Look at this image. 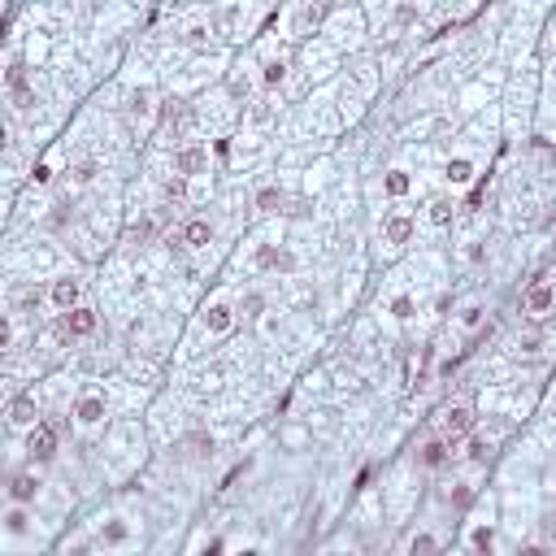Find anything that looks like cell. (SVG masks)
Returning <instances> with one entry per match:
<instances>
[{"label":"cell","instance_id":"2e32d148","mask_svg":"<svg viewBox=\"0 0 556 556\" xmlns=\"http://www.w3.org/2000/svg\"><path fill=\"white\" fill-rule=\"evenodd\" d=\"M435 552H439V544H435L431 535H417L413 544H408V556H435Z\"/></svg>","mask_w":556,"mask_h":556},{"label":"cell","instance_id":"d6986e66","mask_svg":"<svg viewBox=\"0 0 556 556\" xmlns=\"http://www.w3.org/2000/svg\"><path fill=\"white\" fill-rule=\"evenodd\" d=\"M257 205H261V209H266V214H274V209H278V205H283V196H278V191L270 187V191H261V196H257Z\"/></svg>","mask_w":556,"mask_h":556},{"label":"cell","instance_id":"ffe728a7","mask_svg":"<svg viewBox=\"0 0 556 556\" xmlns=\"http://www.w3.org/2000/svg\"><path fill=\"white\" fill-rule=\"evenodd\" d=\"M318 22H322V9H300V35L309 26H318Z\"/></svg>","mask_w":556,"mask_h":556},{"label":"cell","instance_id":"cb8c5ba5","mask_svg":"<svg viewBox=\"0 0 556 556\" xmlns=\"http://www.w3.org/2000/svg\"><path fill=\"white\" fill-rule=\"evenodd\" d=\"M478 552H492V530H478Z\"/></svg>","mask_w":556,"mask_h":556},{"label":"cell","instance_id":"8fae6325","mask_svg":"<svg viewBox=\"0 0 556 556\" xmlns=\"http://www.w3.org/2000/svg\"><path fill=\"white\" fill-rule=\"evenodd\" d=\"M417 465H426V469L448 465V439H431V444H422V452H417Z\"/></svg>","mask_w":556,"mask_h":556},{"label":"cell","instance_id":"3957f363","mask_svg":"<svg viewBox=\"0 0 556 556\" xmlns=\"http://www.w3.org/2000/svg\"><path fill=\"white\" fill-rule=\"evenodd\" d=\"M40 474L35 469H18V474H9V504H22V509H26V504H35L40 500Z\"/></svg>","mask_w":556,"mask_h":556},{"label":"cell","instance_id":"30bf717a","mask_svg":"<svg viewBox=\"0 0 556 556\" xmlns=\"http://www.w3.org/2000/svg\"><path fill=\"white\" fill-rule=\"evenodd\" d=\"M187 243V248H205L209 239H214V226H209V218H191L187 226H183V235H178Z\"/></svg>","mask_w":556,"mask_h":556},{"label":"cell","instance_id":"277c9868","mask_svg":"<svg viewBox=\"0 0 556 556\" xmlns=\"http://www.w3.org/2000/svg\"><path fill=\"white\" fill-rule=\"evenodd\" d=\"M96 331V309H87V304H78L74 313H61V322H57V335L70 343V339H78V335H92Z\"/></svg>","mask_w":556,"mask_h":556},{"label":"cell","instance_id":"5bb4252c","mask_svg":"<svg viewBox=\"0 0 556 556\" xmlns=\"http://www.w3.org/2000/svg\"><path fill=\"white\" fill-rule=\"evenodd\" d=\"M205 331H214V335L231 331V309H226V304H214V309H205Z\"/></svg>","mask_w":556,"mask_h":556},{"label":"cell","instance_id":"7402d4cb","mask_svg":"<svg viewBox=\"0 0 556 556\" xmlns=\"http://www.w3.org/2000/svg\"><path fill=\"white\" fill-rule=\"evenodd\" d=\"M92 178H96V166H92V161H83V166L74 170V183H92Z\"/></svg>","mask_w":556,"mask_h":556},{"label":"cell","instance_id":"6da1fadb","mask_svg":"<svg viewBox=\"0 0 556 556\" xmlns=\"http://www.w3.org/2000/svg\"><path fill=\"white\" fill-rule=\"evenodd\" d=\"M521 309H526V318L544 322L552 309H556V278H544V283H535L526 296H521Z\"/></svg>","mask_w":556,"mask_h":556},{"label":"cell","instance_id":"5b68a950","mask_svg":"<svg viewBox=\"0 0 556 556\" xmlns=\"http://www.w3.org/2000/svg\"><path fill=\"white\" fill-rule=\"evenodd\" d=\"M40 404H35V391H26V396H13L9 400V426L13 431H35L40 426Z\"/></svg>","mask_w":556,"mask_h":556},{"label":"cell","instance_id":"4fadbf2b","mask_svg":"<svg viewBox=\"0 0 556 556\" xmlns=\"http://www.w3.org/2000/svg\"><path fill=\"white\" fill-rule=\"evenodd\" d=\"M174 161H178V174H205V166H209V153H205V148H183Z\"/></svg>","mask_w":556,"mask_h":556},{"label":"cell","instance_id":"7a4b0ae2","mask_svg":"<svg viewBox=\"0 0 556 556\" xmlns=\"http://www.w3.org/2000/svg\"><path fill=\"white\" fill-rule=\"evenodd\" d=\"M26 456H31V465H44V461L57 456V431L48 426V422H40V426L26 435Z\"/></svg>","mask_w":556,"mask_h":556},{"label":"cell","instance_id":"8992f818","mask_svg":"<svg viewBox=\"0 0 556 556\" xmlns=\"http://www.w3.org/2000/svg\"><path fill=\"white\" fill-rule=\"evenodd\" d=\"M96 544H101V548H126L130 544V526H126V521L122 517H109V521H101V530H96Z\"/></svg>","mask_w":556,"mask_h":556},{"label":"cell","instance_id":"d4e9b609","mask_svg":"<svg viewBox=\"0 0 556 556\" xmlns=\"http://www.w3.org/2000/svg\"><path fill=\"white\" fill-rule=\"evenodd\" d=\"M521 556H548L544 548H521Z\"/></svg>","mask_w":556,"mask_h":556},{"label":"cell","instance_id":"ba28073f","mask_svg":"<svg viewBox=\"0 0 556 556\" xmlns=\"http://www.w3.org/2000/svg\"><path fill=\"white\" fill-rule=\"evenodd\" d=\"M74 417H78V426H101L105 422V396H83L78 400V408H74Z\"/></svg>","mask_w":556,"mask_h":556},{"label":"cell","instance_id":"e0dca14e","mask_svg":"<svg viewBox=\"0 0 556 556\" xmlns=\"http://www.w3.org/2000/svg\"><path fill=\"white\" fill-rule=\"evenodd\" d=\"M387 191H391V196H404V191H408V174H404V170H391V174H387Z\"/></svg>","mask_w":556,"mask_h":556},{"label":"cell","instance_id":"ac0fdd59","mask_svg":"<svg viewBox=\"0 0 556 556\" xmlns=\"http://www.w3.org/2000/svg\"><path fill=\"white\" fill-rule=\"evenodd\" d=\"M431 222H439V226L452 222V200H435L431 205Z\"/></svg>","mask_w":556,"mask_h":556},{"label":"cell","instance_id":"7c38bea8","mask_svg":"<svg viewBox=\"0 0 556 556\" xmlns=\"http://www.w3.org/2000/svg\"><path fill=\"white\" fill-rule=\"evenodd\" d=\"M474 426V413H469V404H456V408H448L444 413V431L456 439V435H465Z\"/></svg>","mask_w":556,"mask_h":556},{"label":"cell","instance_id":"603a6c76","mask_svg":"<svg viewBox=\"0 0 556 556\" xmlns=\"http://www.w3.org/2000/svg\"><path fill=\"white\" fill-rule=\"evenodd\" d=\"M61 556H92V544H65Z\"/></svg>","mask_w":556,"mask_h":556},{"label":"cell","instance_id":"44dd1931","mask_svg":"<svg viewBox=\"0 0 556 556\" xmlns=\"http://www.w3.org/2000/svg\"><path fill=\"white\" fill-rule=\"evenodd\" d=\"M448 178H452V183H465V178H469V166H465V161H452V166H448Z\"/></svg>","mask_w":556,"mask_h":556},{"label":"cell","instance_id":"52a82bcc","mask_svg":"<svg viewBox=\"0 0 556 556\" xmlns=\"http://www.w3.org/2000/svg\"><path fill=\"white\" fill-rule=\"evenodd\" d=\"M53 309H57V313H74V309H78V278L65 274V278L53 283Z\"/></svg>","mask_w":556,"mask_h":556},{"label":"cell","instance_id":"9c48e42d","mask_svg":"<svg viewBox=\"0 0 556 556\" xmlns=\"http://www.w3.org/2000/svg\"><path fill=\"white\" fill-rule=\"evenodd\" d=\"M5 530H9L13 544H18V539H26V535H35V526H31V517H26L22 504H9V513H5Z\"/></svg>","mask_w":556,"mask_h":556},{"label":"cell","instance_id":"9a60e30c","mask_svg":"<svg viewBox=\"0 0 556 556\" xmlns=\"http://www.w3.org/2000/svg\"><path fill=\"white\" fill-rule=\"evenodd\" d=\"M408 235H413V222H408V218H391L387 222V239L391 243H404Z\"/></svg>","mask_w":556,"mask_h":556}]
</instances>
